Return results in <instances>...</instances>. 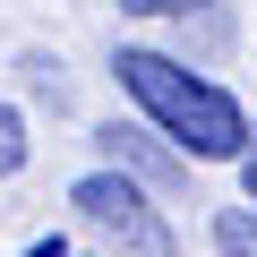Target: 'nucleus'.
<instances>
[{"instance_id":"nucleus-6","label":"nucleus","mask_w":257,"mask_h":257,"mask_svg":"<svg viewBox=\"0 0 257 257\" xmlns=\"http://www.w3.org/2000/svg\"><path fill=\"white\" fill-rule=\"evenodd\" d=\"M240 189H248V206H257V146L240 155Z\"/></svg>"},{"instance_id":"nucleus-7","label":"nucleus","mask_w":257,"mask_h":257,"mask_svg":"<svg viewBox=\"0 0 257 257\" xmlns=\"http://www.w3.org/2000/svg\"><path fill=\"white\" fill-rule=\"evenodd\" d=\"M26 257H77V248H69V240H35Z\"/></svg>"},{"instance_id":"nucleus-4","label":"nucleus","mask_w":257,"mask_h":257,"mask_svg":"<svg viewBox=\"0 0 257 257\" xmlns=\"http://www.w3.org/2000/svg\"><path fill=\"white\" fill-rule=\"evenodd\" d=\"M26 172V120H18V103H0V180H18Z\"/></svg>"},{"instance_id":"nucleus-5","label":"nucleus","mask_w":257,"mask_h":257,"mask_svg":"<svg viewBox=\"0 0 257 257\" xmlns=\"http://www.w3.org/2000/svg\"><path fill=\"white\" fill-rule=\"evenodd\" d=\"M128 18H189V9H206V0H120Z\"/></svg>"},{"instance_id":"nucleus-3","label":"nucleus","mask_w":257,"mask_h":257,"mask_svg":"<svg viewBox=\"0 0 257 257\" xmlns=\"http://www.w3.org/2000/svg\"><path fill=\"white\" fill-rule=\"evenodd\" d=\"M214 248L223 257H257V206H223L214 214Z\"/></svg>"},{"instance_id":"nucleus-2","label":"nucleus","mask_w":257,"mask_h":257,"mask_svg":"<svg viewBox=\"0 0 257 257\" xmlns=\"http://www.w3.org/2000/svg\"><path fill=\"white\" fill-rule=\"evenodd\" d=\"M69 206L94 223V231H111L128 257H172V231L155 223V206H146V189L128 180V172H86L77 189H69Z\"/></svg>"},{"instance_id":"nucleus-1","label":"nucleus","mask_w":257,"mask_h":257,"mask_svg":"<svg viewBox=\"0 0 257 257\" xmlns=\"http://www.w3.org/2000/svg\"><path fill=\"white\" fill-rule=\"evenodd\" d=\"M111 69H120V86L138 94V111L163 128L180 155H197V163H240L248 155V111L214 77H197V69H180L172 52H146V43H128Z\"/></svg>"}]
</instances>
